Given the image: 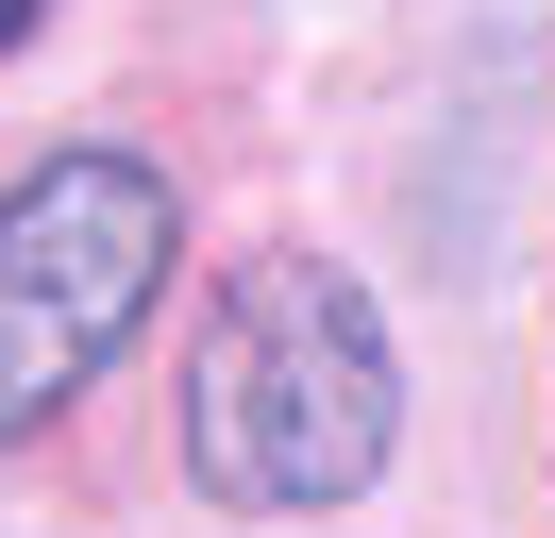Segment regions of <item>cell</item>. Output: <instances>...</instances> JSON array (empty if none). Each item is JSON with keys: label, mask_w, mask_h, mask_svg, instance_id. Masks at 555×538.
Segmentation results:
<instances>
[{"label": "cell", "mask_w": 555, "mask_h": 538, "mask_svg": "<svg viewBox=\"0 0 555 538\" xmlns=\"http://www.w3.org/2000/svg\"><path fill=\"white\" fill-rule=\"evenodd\" d=\"M17 34H35V0H0V51H17Z\"/></svg>", "instance_id": "cell-3"}, {"label": "cell", "mask_w": 555, "mask_h": 538, "mask_svg": "<svg viewBox=\"0 0 555 538\" xmlns=\"http://www.w3.org/2000/svg\"><path fill=\"white\" fill-rule=\"evenodd\" d=\"M169 168L135 152H51L0 202V437H35L51 404L102 387V354L152 320L169 286Z\"/></svg>", "instance_id": "cell-2"}, {"label": "cell", "mask_w": 555, "mask_h": 538, "mask_svg": "<svg viewBox=\"0 0 555 538\" xmlns=\"http://www.w3.org/2000/svg\"><path fill=\"white\" fill-rule=\"evenodd\" d=\"M387 437H404V370H387L371 286L320 253H253L185 354V471L253 522H304V504L371 488Z\"/></svg>", "instance_id": "cell-1"}]
</instances>
